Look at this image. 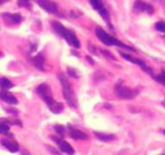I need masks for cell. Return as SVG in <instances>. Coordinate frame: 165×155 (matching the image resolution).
<instances>
[{
	"label": "cell",
	"mask_w": 165,
	"mask_h": 155,
	"mask_svg": "<svg viewBox=\"0 0 165 155\" xmlns=\"http://www.w3.org/2000/svg\"><path fill=\"white\" fill-rule=\"evenodd\" d=\"M58 79L60 80V83L62 85V90H63V95L65 100L71 108H75L76 107V98L75 96V92H73L72 86L70 85L69 81L66 78V76L63 74H58Z\"/></svg>",
	"instance_id": "1"
},
{
	"label": "cell",
	"mask_w": 165,
	"mask_h": 155,
	"mask_svg": "<svg viewBox=\"0 0 165 155\" xmlns=\"http://www.w3.org/2000/svg\"><path fill=\"white\" fill-rule=\"evenodd\" d=\"M96 32V35H97V37L100 39V41L103 43L104 45H106V46H117V47H123V48H127V49H130L131 51H135L133 50L132 48H129L128 46H125L123 43H121L119 39L115 38L113 36L109 35V33H106L105 31L102 29L100 27H97L95 30Z\"/></svg>",
	"instance_id": "2"
},
{
	"label": "cell",
	"mask_w": 165,
	"mask_h": 155,
	"mask_svg": "<svg viewBox=\"0 0 165 155\" xmlns=\"http://www.w3.org/2000/svg\"><path fill=\"white\" fill-rule=\"evenodd\" d=\"M115 93L119 98L122 99H132L137 95V90L131 89L129 87L125 86L123 82H118L115 86Z\"/></svg>",
	"instance_id": "3"
},
{
	"label": "cell",
	"mask_w": 165,
	"mask_h": 155,
	"mask_svg": "<svg viewBox=\"0 0 165 155\" xmlns=\"http://www.w3.org/2000/svg\"><path fill=\"white\" fill-rule=\"evenodd\" d=\"M37 93L39 94V96H40L42 99L45 101V103L47 105H50L52 101H54L53 97V94H52V90H51V87L48 85V84H40L38 87H37Z\"/></svg>",
	"instance_id": "4"
},
{
	"label": "cell",
	"mask_w": 165,
	"mask_h": 155,
	"mask_svg": "<svg viewBox=\"0 0 165 155\" xmlns=\"http://www.w3.org/2000/svg\"><path fill=\"white\" fill-rule=\"evenodd\" d=\"M91 5L93 6V8L95 10H97L99 13V15L102 17V19L104 20L105 22H107V24L110 25V21H109V15L107 10L104 7L103 3H102L101 0H89Z\"/></svg>",
	"instance_id": "5"
},
{
	"label": "cell",
	"mask_w": 165,
	"mask_h": 155,
	"mask_svg": "<svg viewBox=\"0 0 165 155\" xmlns=\"http://www.w3.org/2000/svg\"><path fill=\"white\" fill-rule=\"evenodd\" d=\"M36 2L41 8H44L45 12L50 14H57L58 13V6L55 2L52 0H36Z\"/></svg>",
	"instance_id": "6"
},
{
	"label": "cell",
	"mask_w": 165,
	"mask_h": 155,
	"mask_svg": "<svg viewBox=\"0 0 165 155\" xmlns=\"http://www.w3.org/2000/svg\"><path fill=\"white\" fill-rule=\"evenodd\" d=\"M122 56H123V57L126 59V60L132 62V63L137 64L138 66H140V68L143 69L144 72H146L147 74H149L150 76H152V77H153V72H152V69H151L150 67L148 66L144 61L139 60V59H137V58L132 57V56H130V55H128V54H125V53H122Z\"/></svg>",
	"instance_id": "7"
},
{
	"label": "cell",
	"mask_w": 165,
	"mask_h": 155,
	"mask_svg": "<svg viewBox=\"0 0 165 155\" xmlns=\"http://www.w3.org/2000/svg\"><path fill=\"white\" fill-rule=\"evenodd\" d=\"M62 37H63L65 41L70 45V46L75 47V49H79V47H81V44H79V38L76 37L75 34L72 32L71 30H68V29L65 30V32L63 33Z\"/></svg>",
	"instance_id": "8"
},
{
	"label": "cell",
	"mask_w": 165,
	"mask_h": 155,
	"mask_svg": "<svg viewBox=\"0 0 165 155\" xmlns=\"http://www.w3.org/2000/svg\"><path fill=\"white\" fill-rule=\"evenodd\" d=\"M52 139L55 140V142H57V144H58V146H59V149H60L62 152H64V153H66L68 155H73V154H75V149L71 147V145H70V144L65 142L64 140L59 139V138L53 137Z\"/></svg>",
	"instance_id": "9"
},
{
	"label": "cell",
	"mask_w": 165,
	"mask_h": 155,
	"mask_svg": "<svg viewBox=\"0 0 165 155\" xmlns=\"http://www.w3.org/2000/svg\"><path fill=\"white\" fill-rule=\"evenodd\" d=\"M0 98L2 100H4L5 103H10V105H17L18 103V99L16 98L15 95L6 91V90H1L0 91Z\"/></svg>",
	"instance_id": "10"
},
{
	"label": "cell",
	"mask_w": 165,
	"mask_h": 155,
	"mask_svg": "<svg viewBox=\"0 0 165 155\" xmlns=\"http://www.w3.org/2000/svg\"><path fill=\"white\" fill-rule=\"evenodd\" d=\"M0 144H1L3 147L6 148L10 152H13V153H16V152L19 151V145L15 141L3 139V140H0Z\"/></svg>",
	"instance_id": "11"
},
{
	"label": "cell",
	"mask_w": 165,
	"mask_h": 155,
	"mask_svg": "<svg viewBox=\"0 0 165 155\" xmlns=\"http://www.w3.org/2000/svg\"><path fill=\"white\" fill-rule=\"evenodd\" d=\"M68 129H69V136L72 138L73 140H87L88 139V136L85 132H82L81 130L76 128H73L72 126L68 125Z\"/></svg>",
	"instance_id": "12"
},
{
	"label": "cell",
	"mask_w": 165,
	"mask_h": 155,
	"mask_svg": "<svg viewBox=\"0 0 165 155\" xmlns=\"http://www.w3.org/2000/svg\"><path fill=\"white\" fill-rule=\"evenodd\" d=\"M2 17H4L5 20H8L10 22L13 24H19L22 22V16L20 15V14H8V13H4Z\"/></svg>",
	"instance_id": "13"
},
{
	"label": "cell",
	"mask_w": 165,
	"mask_h": 155,
	"mask_svg": "<svg viewBox=\"0 0 165 155\" xmlns=\"http://www.w3.org/2000/svg\"><path fill=\"white\" fill-rule=\"evenodd\" d=\"M48 107H49L50 111L54 113V114H60V113L63 112V110H64L63 103H58V101H56V100L52 101L50 105H48Z\"/></svg>",
	"instance_id": "14"
},
{
	"label": "cell",
	"mask_w": 165,
	"mask_h": 155,
	"mask_svg": "<svg viewBox=\"0 0 165 155\" xmlns=\"http://www.w3.org/2000/svg\"><path fill=\"white\" fill-rule=\"evenodd\" d=\"M32 62L33 64L37 67L38 69L42 70L44 69V55L41 54V53H39L38 55H36L35 57L32 58Z\"/></svg>",
	"instance_id": "15"
},
{
	"label": "cell",
	"mask_w": 165,
	"mask_h": 155,
	"mask_svg": "<svg viewBox=\"0 0 165 155\" xmlns=\"http://www.w3.org/2000/svg\"><path fill=\"white\" fill-rule=\"evenodd\" d=\"M51 25H52L53 29L55 30V32L60 36L63 35V33L65 32V30H66V28H65L63 25L58 21H53L52 23H51Z\"/></svg>",
	"instance_id": "16"
},
{
	"label": "cell",
	"mask_w": 165,
	"mask_h": 155,
	"mask_svg": "<svg viewBox=\"0 0 165 155\" xmlns=\"http://www.w3.org/2000/svg\"><path fill=\"white\" fill-rule=\"evenodd\" d=\"M95 137L99 141H101V142H110V141L116 139V137L113 134H103V132H95Z\"/></svg>",
	"instance_id": "17"
},
{
	"label": "cell",
	"mask_w": 165,
	"mask_h": 155,
	"mask_svg": "<svg viewBox=\"0 0 165 155\" xmlns=\"http://www.w3.org/2000/svg\"><path fill=\"white\" fill-rule=\"evenodd\" d=\"M146 4L143 0H135L134 4H133V10H134L135 13H141L144 12L146 10Z\"/></svg>",
	"instance_id": "18"
},
{
	"label": "cell",
	"mask_w": 165,
	"mask_h": 155,
	"mask_svg": "<svg viewBox=\"0 0 165 155\" xmlns=\"http://www.w3.org/2000/svg\"><path fill=\"white\" fill-rule=\"evenodd\" d=\"M0 87L2 88V90H7L10 88H13V84L10 80H7L6 78H1L0 79Z\"/></svg>",
	"instance_id": "19"
},
{
	"label": "cell",
	"mask_w": 165,
	"mask_h": 155,
	"mask_svg": "<svg viewBox=\"0 0 165 155\" xmlns=\"http://www.w3.org/2000/svg\"><path fill=\"white\" fill-rule=\"evenodd\" d=\"M10 131V125L7 123L0 122V134H7Z\"/></svg>",
	"instance_id": "20"
},
{
	"label": "cell",
	"mask_w": 165,
	"mask_h": 155,
	"mask_svg": "<svg viewBox=\"0 0 165 155\" xmlns=\"http://www.w3.org/2000/svg\"><path fill=\"white\" fill-rule=\"evenodd\" d=\"M155 27L159 32L165 33V22L164 21H160V22H158V23H156Z\"/></svg>",
	"instance_id": "21"
},
{
	"label": "cell",
	"mask_w": 165,
	"mask_h": 155,
	"mask_svg": "<svg viewBox=\"0 0 165 155\" xmlns=\"http://www.w3.org/2000/svg\"><path fill=\"white\" fill-rule=\"evenodd\" d=\"M54 128H55V131L59 134V136H61V137H64L65 136V127H64V126L56 125Z\"/></svg>",
	"instance_id": "22"
},
{
	"label": "cell",
	"mask_w": 165,
	"mask_h": 155,
	"mask_svg": "<svg viewBox=\"0 0 165 155\" xmlns=\"http://www.w3.org/2000/svg\"><path fill=\"white\" fill-rule=\"evenodd\" d=\"M67 74L70 76V77H72V78H75V79H78L79 76L78 74V72L75 69V68H71V67H68L67 68Z\"/></svg>",
	"instance_id": "23"
},
{
	"label": "cell",
	"mask_w": 165,
	"mask_h": 155,
	"mask_svg": "<svg viewBox=\"0 0 165 155\" xmlns=\"http://www.w3.org/2000/svg\"><path fill=\"white\" fill-rule=\"evenodd\" d=\"M18 4L23 7H31L30 0H18Z\"/></svg>",
	"instance_id": "24"
},
{
	"label": "cell",
	"mask_w": 165,
	"mask_h": 155,
	"mask_svg": "<svg viewBox=\"0 0 165 155\" xmlns=\"http://www.w3.org/2000/svg\"><path fill=\"white\" fill-rule=\"evenodd\" d=\"M154 78H155V80H157L160 84L165 85V72H163L161 75H159L157 77H154Z\"/></svg>",
	"instance_id": "25"
},
{
	"label": "cell",
	"mask_w": 165,
	"mask_h": 155,
	"mask_svg": "<svg viewBox=\"0 0 165 155\" xmlns=\"http://www.w3.org/2000/svg\"><path fill=\"white\" fill-rule=\"evenodd\" d=\"M45 148H48V150H49L51 153L54 154V155H60V153L58 152V150H57V149H55L54 147H52L51 145H45Z\"/></svg>",
	"instance_id": "26"
},
{
	"label": "cell",
	"mask_w": 165,
	"mask_h": 155,
	"mask_svg": "<svg viewBox=\"0 0 165 155\" xmlns=\"http://www.w3.org/2000/svg\"><path fill=\"white\" fill-rule=\"evenodd\" d=\"M101 52L103 53V55H105L106 56L107 58H109V59H113V60H116V57L113 55H112L110 53H109V52H106V51H103V50H101Z\"/></svg>",
	"instance_id": "27"
},
{
	"label": "cell",
	"mask_w": 165,
	"mask_h": 155,
	"mask_svg": "<svg viewBox=\"0 0 165 155\" xmlns=\"http://www.w3.org/2000/svg\"><path fill=\"white\" fill-rule=\"evenodd\" d=\"M144 12H147L148 14H152L153 12H154V8L152 7V5L146 4V10H144Z\"/></svg>",
	"instance_id": "28"
},
{
	"label": "cell",
	"mask_w": 165,
	"mask_h": 155,
	"mask_svg": "<svg viewBox=\"0 0 165 155\" xmlns=\"http://www.w3.org/2000/svg\"><path fill=\"white\" fill-rule=\"evenodd\" d=\"M86 58H87V60H89V61H90V62H91V63H92V64L94 63V61H93V60H91V57H89V56H87Z\"/></svg>",
	"instance_id": "29"
},
{
	"label": "cell",
	"mask_w": 165,
	"mask_h": 155,
	"mask_svg": "<svg viewBox=\"0 0 165 155\" xmlns=\"http://www.w3.org/2000/svg\"><path fill=\"white\" fill-rule=\"evenodd\" d=\"M2 56H3V55H2V53H1V52H0V58H1V57H2Z\"/></svg>",
	"instance_id": "30"
},
{
	"label": "cell",
	"mask_w": 165,
	"mask_h": 155,
	"mask_svg": "<svg viewBox=\"0 0 165 155\" xmlns=\"http://www.w3.org/2000/svg\"><path fill=\"white\" fill-rule=\"evenodd\" d=\"M0 3H2V0H0Z\"/></svg>",
	"instance_id": "31"
},
{
	"label": "cell",
	"mask_w": 165,
	"mask_h": 155,
	"mask_svg": "<svg viewBox=\"0 0 165 155\" xmlns=\"http://www.w3.org/2000/svg\"><path fill=\"white\" fill-rule=\"evenodd\" d=\"M163 134H165V129H164V131H163Z\"/></svg>",
	"instance_id": "32"
}]
</instances>
